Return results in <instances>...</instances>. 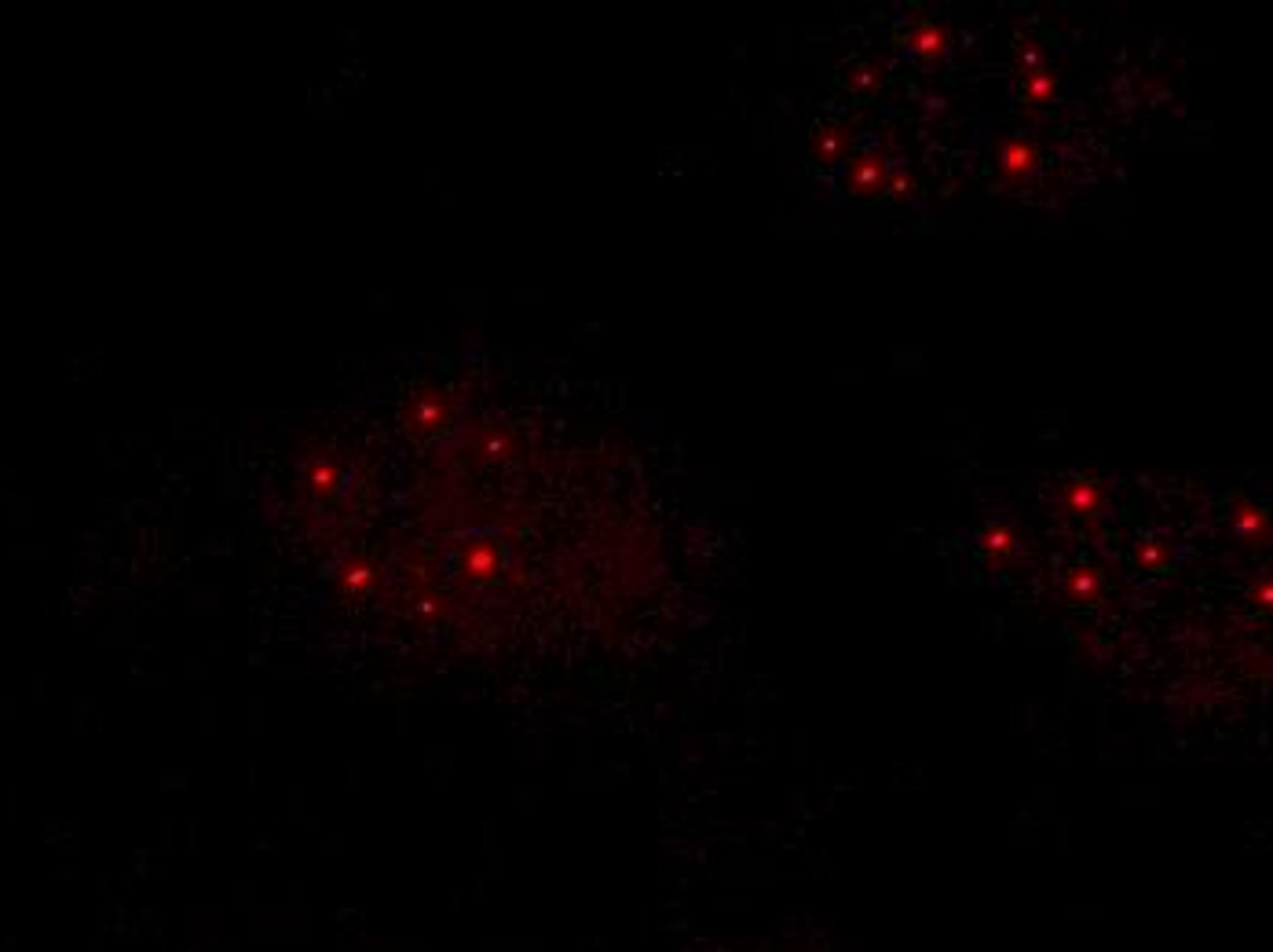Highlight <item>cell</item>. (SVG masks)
Listing matches in <instances>:
<instances>
[{
  "label": "cell",
  "instance_id": "obj_7",
  "mask_svg": "<svg viewBox=\"0 0 1273 952\" xmlns=\"http://www.w3.org/2000/svg\"><path fill=\"white\" fill-rule=\"evenodd\" d=\"M984 549L996 553V557H1007L1014 549V532L1011 528H992V532L984 535Z\"/></svg>",
  "mask_w": 1273,
  "mask_h": 952
},
{
  "label": "cell",
  "instance_id": "obj_5",
  "mask_svg": "<svg viewBox=\"0 0 1273 952\" xmlns=\"http://www.w3.org/2000/svg\"><path fill=\"white\" fill-rule=\"evenodd\" d=\"M1024 92H1028L1032 103H1047V99L1054 96V77H1047L1043 71H1032L1028 73V81H1024Z\"/></svg>",
  "mask_w": 1273,
  "mask_h": 952
},
{
  "label": "cell",
  "instance_id": "obj_8",
  "mask_svg": "<svg viewBox=\"0 0 1273 952\" xmlns=\"http://www.w3.org/2000/svg\"><path fill=\"white\" fill-rule=\"evenodd\" d=\"M1098 499H1102V495H1098V488H1094V484H1083V480L1076 484V491H1072V505H1076V509H1083V513H1091L1094 505H1098Z\"/></svg>",
  "mask_w": 1273,
  "mask_h": 952
},
{
  "label": "cell",
  "instance_id": "obj_6",
  "mask_svg": "<svg viewBox=\"0 0 1273 952\" xmlns=\"http://www.w3.org/2000/svg\"><path fill=\"white\" fill-rule=\"evenodd\" d=\"M845 81H849V88H857V92H868V88H874V84L882 81V71L878 67H853V71L845 73Z\"/></svg>",
  "mask_w": 1273,
  "mask_h": 952
},
{
  "label": "cell",
  "instance_id": "obj_3",
  "mask_svg": "<svg viewBox=\"0 0 1273 952\" xmlns=\"http://www.w3.org/2000/svg\"><path fill=\"white\" fill-rule=\"evenodd\" d=\"M1032 168H1036V147H1032L1028 140L1007 143V151H1003V176L1021 180V176H1028Z\"/></svg>",
  "mask_w": 1273,
  "mask_h": 952
},
{
  "label": "cell",
  "instance_id": "obj_1",
  "mask_svg": "<svg viewBox=\"0 0 1273 952\" xmlns=\"http://www.w3.org/2000/svg\"><path fill=\"white\" fill-rule=\"evenodd\" d=\"M886 180H889V166L882 155L860 158L849 168V183H853L857 195H878V191H886Z\"/></svg>",
  "mask_w": 1273,
  "mask_h": 952
},
{
  "label": "cell",
  "instance_id": "obj_4",
  "mask_svg": "<svg viewBox=\"0 0 1273 952\" xmlns=\"http://www.w3.org/2000/svg\"><path fill=\"white\" fill-rule=\"evenodd\" d=\"M813 151H817L820 162H834V158L842 155V136L834 128H824V132H817V140H813Z\"/></svg>",
  "mask_w": 1273,
  "mask_h": 952
},
{
  "label": "cell",
  "instance_id": "obj_9",
  "mask_svg": "<svg viewBox=\"0 0 1273 952\" xmlns=\"http://www.w3.org/2000/svg\"><path fill=\"white\" fill-rule=\"evenodd\" d=\"M886 191H893L897 198H908L915 191V180L908 176V172H893V176L886 180Z\"/></svg>",
  "mask_w": 1273,
  "mask_h": 952
},
{
  "label": "cell",
  "instance_id": "obj_2",
  "mask_svg": "<svg viewBox=\"0 0 1273 952\" xmlns=\"http://www.w3.org/2000/svg\"><path fill=\"white\" fill-rule=\"evenodd\" d=\"M908 48H912L915 56H922V59H941L944 52H948V33H944V26H937V23H919V26L908 33Z\"/></svg>",
  "mask_w": 1273,
  "mask_h": 952
}]
</instances>
